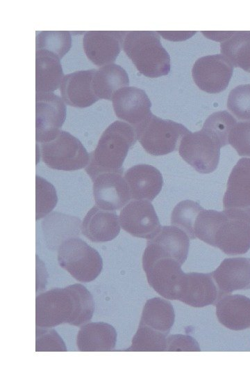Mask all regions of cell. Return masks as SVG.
<instances>
[{"mask_svg":"<svg viewBox=\"0 0 250 376\" xmlns=\"http://www.w3.org/2000/svg\"><path fill=\"white\" fill-rule=\"evenodd\" d=\"M94 301L83 285L52 288L35 299V325L52 328L63 323L82 326L92 318Z\"/></svg>","mask_w":250,"mask_h":376,"instance_id":"obj_1","label":"cell"},{"mask_svg":"<svg viewBox=\"0 0 250 376\" xmlns=\"http://www.w3.org/2000/svg\"><path fill=\"white\" fill-rule=\"evenodd\" d=\"M137 140L132 125L124 121H114L103 131L96 148L90 153V161L85 168L86 173L92 180L102 172L123 170L128 152Z\"/></svg>","mask_w":250,"mask_h":376,"instance_id":"obj_2","label":"cell"},{"mask_svg":"<svg viewBox=\"0 0 250 376\" xmlns=\"http://www.w3.org/2000/svg\"><path fill=\"white\" fill-rule=\"evenodd\" d=\"M122 48L145 77H159L170 71V56L162 47L157 31H127Z\"/></svg>","mask_w":250,"mask_h":376,"instance_id":"obj_3","label":"cell"},{"mask_svg":"<svg viewBox=\"0 0 250 376\" xmlns=\"http://www.w3.org/2000/svg\"><path fill=\"white\" fill-rule=\"evenodd\" d=\"M212 246L228 255H240L250 249V207L217 211V228Z\"/></svg>","mask_w":250,"mask_h":376,"instance_id":"obj_4","label":"cell"},{"mask_svg":"<svg viewBox=\"0 0 250 376\" xmlns=\"http://www.w3.org/2000/svg\"><path fill=\"white\" fill-rule=\"evenodd\" d=\"M134 128L141 146L154 156L176 150L182 137L190 132L181 123L162 119L152 113Z\"/></svg>","mask_w":250,"mask_h":376,"instance_id":"obj_5","label":"cell"},{"mask_svg":"<svg viewBox=\"0 0 250 376\" xmlns=\"http://www.w3.org/2000/svg\"><path fill=\"white\" fill-rule=\"evenodd\" d=\"M58 261L72 277L83 283L94 281L103 268L99 253L79 237L68 239L60 244Z\"/></svg>","mask_w":250,"mask_h":376,"instance_id":"obj_6","label":"cell"},{"mask_svg":"<svg viewBox=\"0 0 250 376\" xmlns=\"http://www.w3.org/2000/svg\"><path fill=\"white\" fill-rule=\"evenodd\" d=\"M40 151L42 162L55 170L82 169L90 161V154L82 143L64 130H60L53 139L40 143Z\"/></svg>","mask_w":250,"mask_h":376,"instance_id":"obj_7","label":"cell"},{"mask_svg":"<svg viewBox=\"0 0 250 376\" xmlns=\"http://www.w3.org/2000/svg\"><path fill=\"white\" fill-rule=\"evenodd\" d=\"M181 265L172 258L143 253L142 267L149 285L167 299L176 300L179 284L185 274Z\"/></svg>","mask_w":250,"mask_h":376,"instance_id":"obj_8","label":"cell"},{"mask_svg":"<svg viewBox=\"0 0 250 376\" xmlns=\"http://www.w3.org/2000/svg\"><path fill=\"white\" fill-rule=\"evenodd\" d=\"M222 146L203 130L185 134L178 146L181 157L197 171L209 173L219 164Z\"/></svg>","mask_w":250,"mask_h":376,"instance_id":"obj_9","label":"cell"},{"mask_svg":"<svg viewBox=\"0 0 250 376\" xmlns=\"http://www.w3.org/2000/svg\"><path fill=\"white\" fill-rule=\"evenodd\" d=\"M66 118L64 101L53 93H35V140L42 143L53 139Z\"/></svg>","mask_w":250,"mask_h":376,"instance_id":"obj_10","label":"cell"},{"mask_svg":"<svg viewBox=\"0 0 250 376\" xmlns=\"http://www.w3.org/2000/svg\"><path fill=\"white\" fill-rule=\"evenodd\" d=\"M233 66L222 54L207 55L193 65L192 75L196 85L208 93H218L226 88Z\"/></svg>","mask_w":250,"mask_h":376,"instance_id":"obj_11","label":"cell"},{"mask_svg":"<svg viewBox=\"0 0 250 376\" xmlns=\"http://www.w3.org/2000/svg\"><path fill=\"white\" fill-rule=\"evenodd\" d=\"M121 228L130 235L151 240L161 228L158 217L151 201H130L119 212Z\"/></svg>","mask_w":250,"mask_h":376,"instance_id":"obj_12","label":"cell"},{"mask_svg":"<svg viewBox=\"0 0 250 376\" xmlns=\"http://www.w3.org/2000/svg\"><path fill=\"white\" fill-rule=\"evenodd\" d=\"M92 180L95 204L103 210L122 209L131 199L123 170L102 172Z\"/></svg>","mask_w":250,"mask_h":376,"instance_id":"obj_13","label":"cell"},{"mask_svg":"<svg viewBox=\"0 0 250 376\" xmlns=\"http://www.w3.org/2000/svg\"><path fill=\"white\" fill-rule=\"evenodd\" d=\"M219 297V289L210 273L190 272L182 277L176 300L201 308L216 304Z\"/></svg>","mask_w":250,"mask_h":376,"instance_id":"obj_14","label":"cell"},{"mask_svg":"<svg viewBox=\"0 0 250 376\" xmlns=\"http://www.w3.org/2000/svg\"><path fill=\"white\" fill-rule=\"evenodd\" d=\"M127 31H87L83 36L84 52L94 64L103 66L115 62Z\"/></svg>","mask_w":250,"mask_h":376,"instance_id":"obj_15","label":"cell"},{"mask_svg":"<svg viewBox=\"0 0 250 376\" xmlns=\"http://www.w3.org/2000/svg\"><path fill=\"white\" fill-rule=\"evenodd\" d=\"M115 113L133 127L142 122L151 112V102L144 91L126 86L117 91L112 99Z\"/></svg>","mask_w":250,"mask_h":376,"instance_id":"obj_16","label":"cell"},{"mask_svg":"<svg viewBox=\"0 0 250 376\" xmlns=\"http://www.w3.org/2000/svg\"><path fill=\"white\" fill-rule=\"evenodd\" d=\"M189 247L190 237L187 233L172 225L161 226L156 235L148 240L144 250L158 256L172 258L183 265Z\"/></svg>","mask_w":250,"mask_h":376,"instance_id":"obj_17","label":"cell"},{"mask_svg":"<svg viewBox=\"0 0 250 376\" xmlns=\"http://www.w3.org/2000/svg\"><path fill=\"white\" fill-rule=\"evenodd\" d=\"M96 69L75 71L64 76L60 86L62 100L68 105L85 108L99 99L93 88Z\"/></svg>","mask_w":250,"mask_h":376,"instance_id":"obj_18","label":"cell"},{"mask_svg":"<svg viewBox=\"0 0 250 376\" xmlns=\"http://www.w3.org/2000/svg\"><path fill=\"white\" fill-rule=\"evenodd\" d=\"M210 274L219 289L220 297L235 290L250 289L249 258H225Z\"/></svg>","mask_w":250,"mask_h":376,"instance_id":"obj_19","label":"cell"},{"mask_svg":"<svg viewBox=\"0 0 250 376\" xmlns=\"http://www.w3.org/2000/svg\"><path fill=\"white\" fill-rule=\"evenodd\" d=\"M131 198L152 201L160 193L163 185L161 173L149 164H137L124 174Z\"/></svg>","mask_w":250,"mask_h":376,"instance_id":"obj_20","label":"cell"},{"mask_svg":"<svg viewBox=\"0 0 250 376\" xmlns=\"http://www.w3.org/2000/svg\"><path fill=\"white\" fill-rule=\"evenodd\" d=\"M121 225L115 211L92 207L81 222V233L93 242H106L115 239L119 233Z\"/></svg>","mask_w":250,"mask_h":376,"instance_id":"obj_21","label":"cell"},{"mask_svg":"<svg viewBox=\"0 0 250 376\" xmlns=\"http://www.w3.org/2000/svg\"><path fill=\"white\" fill-rule=\"evenodd\" d=\"M216 316L223 326L240 331L250 327V298L242 295H225L216 302Z\"/></svg>","mask_w":250,"mask_h":376,"instance_id":"obj_22","label":"cell"},{"mask_svg":"<svg viewBox=\"0 0 250 376\" xmlns=\"http://www.w3.org/2000/svg\"><path fill=\"white\" fill-rule=\"evenodd\" d=\"M224 209L250 207V158L239 159L228 177Z\"/></svg>","mask_w":250,"mask_h":376,"instance_id":"obj_23","label":"cell"},{"mask_svg":"<svg viewBox=\"0 0 250 376\" xmlns=\"http://www.w3.org/2000/svg\"><path fill=\"white\" fill-rule=\"evenodd\" d=\"M46 244L51 250H58L65 240L78 237L81 223L78 218L59 212H51L41 224Z\"/></svg>","mask_w":250,"mask_h":376,"instance_id":"obj_24","label":"cell"},{"mask_svg":"<svg viewBox=\"0 0 250 376\" xmlns=\"http://www.w3.org/2000/svg\"><path fill=\"white\" fill-rule=\"evenodd\" d=\"M117 331L104 322H89L78 331L76 345L81 352H110L117 342Z\"/></svg>","mask_w":250,"mask_h":376,"instance_id":"obj_25","label":"cell"},{"mask_svg":"<svg viewBox=\"0 0 250 376\" xmlns=\"http://www.w3.org/2000/svg\"><path fill=\"white\" fill-rule=\"evenodd\" d=\"M64 76L58 56L47 50H35V93H53Z\"/></svg>","mask_w":250,"mask_h":376,"instance_id":"obj_26","label":"cell"},{"mask_svg":"<svg viewBox=\"0 0 250 376\" xmlns=\"http://www.w3.org/2000/svg\"><path fill=\"white\" fill-rule=\"evenodd\" d=\"M129 79L126 70L119 65L111 63L96 69L93 88L99 99L111 100L119 89L128 86Z\"/></svg>","mask_w":250,"mask_h":376,"instance_id":"obj_27","label":"cell"},{"mask_svg":"<svg viewBox=\"0 0 250 376\" xmlns=\"http://www.w3.org/2000/svg\"><path fill=\"white\" fill-rule=\"evenodd\" d=\"M174 319V310L171 302L164 297H153L146 301L140 324L147 325L167 336Z\"/></svg>","mask_w":250,"mask_h":376,"instance_id":"obj_28","label":"cell"},{"mask_svg":"<svg viewBox=\"0 0 250 376\" xmlns=\"http://www.w3.org/2000/svg\"><path fill=\"white\" fill-rule=\"evenodd\" d=\"M220 52L234 67L250 72V31H235L221 42Z\"/></svg>","mask_w":250,"mask_h":376,"instance_id":"obj_29","label":"cell"},{"mask_svg":"<svg viewBox=\"0 0 250 376\" xmlns=\"http://www.w3.org/2000/svg\"><path fill=\"white\" fill-rule=\"evenodd\" d=\"M126 351H167V336L147 325L139 324L138 329L133 337L131 345Z\"/></svg>","mask_w":250,"mask_h":376,"instance_id":"obj_30","label":"cell"},{"mask_svg":"<svg viewBox=\"0 0 250 376\" xmlns=\"http://www.w3.org/2000/svg\"><path fill=\"white\" fill-rule=\"evenodd\" d=\"M237 120L227 111H219L210 115L202 129L224 147L228 144V135Z\"/></svg>","mask_w":250,"mask_h":376,"instance_id":"obj_31","label":"cell"},{"mask_svg":"<svg viewBox=\"0 0 250 376\" xmlns=\"http://www.w3.org/2000/svg\"><path fill=\"white\" fill-rule=\"evenodd\" d=\"M203 208L197 202L185 200L174 208L171 216V224L185 231L190 239H194V226L199 213Z\"/></svg>","mask_w":250,"mask_h":376,"instance_id":"obj_32","label":"cell"},{"mask_svg":"<svg viewBox=\"0 0 250 376\" xmlns=\"http://www.w3.org/2000/svg\"><path fill=\"white\" fill-rule=\"evenodd\" d=\"M72 46L69 31H41L36 36V50L44 49L56 54L61 59Z\"/></svg>","mask_w":250,"mask_h":376,"instance_id":"obj_33","label":"cell"},{"mask_svg":"<svg viewBox=\"0 0 250 376\" xmlns=\"http://www.w3.org/2000/svg\"><path fill=\"white\" fill-rule=\"evenodd\" d=\"M58 196L54 186L44 178L35 177V219L47 216L56 207Z\"/></svg>","mask_w":250,"mask_h":376,"instance_id":"obj_34","label":"cell"},{"mask_svg":"<svg viewBox=\"0 0 250 376\" xmlns=\"http://www.w3.org/2000/svg\"><path fill=\"white\" fill-rule=\"evenodd\" d=\"M227 107L238 119L250 120V84L233 88L228 96Z\"/></svg>","mask_w":250,"mask_h":376,"instance_id":"obj_35","label":"cell"},{"mask_svg":"<svg viewBox=\"0 0 250 376\" xmlns=\"http://www.w3.org/2000/svg\"><path fill=\"white\" fill-rule=\"evenodd\" d=\"M36 352H66L65 343L60 335L52 328L36 327Z\"/></svg>","mask_w":250,"mask_h":376,"instance_id":"obj_36","label":"cell"},{"mask_svg":"<svg viewBox=\"0 0 250 376\" xmlns=\"http://www.w3.org/2000/svg\"><path fill=\"white\" fill-rule=\"evenodd\" d=\"M228 143L240 156L250 157V120L236 123L229 133Z\"/></svg>","mask_w":250,"mask_h":376,"instance_id":"obj_37","label":"cell"},{"mask_svg":"<svg viewBox=\"0 0 250 376\" xmlns=\"http://www.w3.org/2000/svg\"><path fill=\"white\" fill-rule=\"evenodd\" d=\"M167 351H201L197 340L192 336L183 334L170 335L167 338Z\"/></svg>","mask_w":250,"mask_h":376,"instance_id":"obj_38","label":"cell"},{"mask_svg":"<svg viewBox=\"0 0 250 376\" xmlns=\"http://www.w3.org/2000/svg\"><path fill=\"white\" fill-rule=\"evenodd\" d=\"M165 39L172 41L185 40L191 38L196 31H157Z\"/></svg>","mask_w":250,"mask_h":376,"instance_id":"obj_39","label":"cell"},{"mask_svg":"<svg viewBox=\"0 0 250 376\" xmlns=\"http://www.w3.org/2000/svg\"><path fill=\"white\" fill-rule=\"evenodd\" d=\"M235 31H201V33L208 38L219 41L224 42L230 38Z\"/></svg>","mask_w":250,"mask_h":376,"instance_id":"obj_40","label":"cell"}]
</instances>
